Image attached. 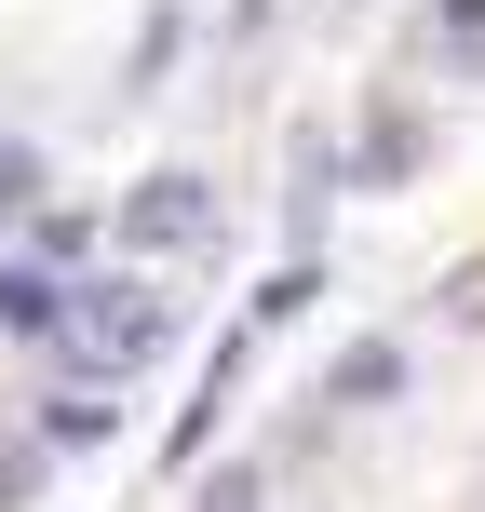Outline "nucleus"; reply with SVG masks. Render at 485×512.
Here are the masks:
<instances>
[{"label": "nucleus", "instance_id": "9", "mask_svg": "<svg viewBox=\"0 0 485 512\" xmlns=\"http://www.w3.org/2000/svg\"><path fill=\"white\" fill-rule=\"evenodd\" d=\"M256 499H270L256 472H216V486H203V512H256Z\"/></svg>", "mask_w": 485, "mask_h": 512}, {"label": "nucleus", "instance_id": "7", "mask_svg": "<svg viewBox=\"0 0 485 512\" xmlns=\"http://www.w3.org/2000/svg\"><path fill=\"white\" fill-rule=\"evenodd\" d=\"M41 203V149H27V135H0V216H27Z\"/></svg>", "mask_w": 485, "mask_h": 512}, {"label": "nucleus", "instance_id": "2", "mask_svg": "<svg viewBox=\"0 0 485 512\" xmlns=\"http://www.w3.org/2000/svg\"><path fill=\"white\" fill-rule=\"evenodd\" d=\"M122 243H135V256H203V243H216V189H203V176H149V189L122 203Z\"/></svg>", "mask_w": 485, "mask_h": 512}, {"label": "nucleus", "instance_id": "5", "mask_svg": "<svg viewBox=\"0 0 485 512\" xmlns=\"http://www.w3.org/2000/svg\"><path fill=\"white\" fill-rule=\"evenodd\" d=\"M432 54L445 68H485V0H432Z\"/></svg>", "mask_w": 485, "mask_h": 512}, {"label": "nucleus", "instance_id": "4", "mask_svg": "<svg viewBox=\"0 0 485 512\" xmlns=\"http://www.w3.org/2000/svg\"><path fill=\"white\" fill-rule=\"evenodd\" d=\"M378 391H405V351H391V337H364V351L337 364V405H378Z\"/></svg>", "mask_w": 485, "mask_h": 512}, {"label": "nucleus", "instance_id": "1", "mask_svg": "<svg viewBox=\"0 0 485 512\" xmlns=\"http://www.w3.org/2000/svg\"><path fill=\"white\" fill-rule=\"evenodd\" d=\"M68 364L81 378H135V364L176 337V297H149V283H68Z\"/></svg>", "mask_w": 485, "mask_h": 512}, {"label": "nucleus", "instance_id": "8", "mask_svg": "<svg viewBox=\"0 0 485 512\" xmlns=\"http://www.w3.org/2000/svg\"><path fill=\"white\" fill-rule=\"evenodd\" d=\"M405 162H418V122H391V108H378V122H364V176H405Z\"/></svg>", "mask_w": 485, "mask_h": 512}, {"label": "nucleus", "instance_id": "3", "mask_svg": "<svg viewBox=\"0 0 485 512\" xmlns=\"http://www.w3.org/2000/svg\"><path fill=\"white\" fill-rule=\"evenodd\" d=\"M68 324V283L54 270H0V337H54Z\"/></svg>", "mask_w": 485, "mask_h": 512}, {"label": "nucleus", "instance_id": "6", "mask_svg": "<svg viewBox=\"0 0 485 512\" xmlns=\"http://www.w3.org/2000/svg\"><path fill=\"white\" fill-rule=\"evenodd\" d=\"M41 445H108V405H95V391H54V405H41Z\"/></svg>", "mask_w": 485, "mask_h": 512}]
</instances>
